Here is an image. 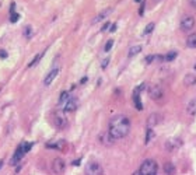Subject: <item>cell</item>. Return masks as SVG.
Here are the masks:
<instances>
[{
	"label": "cell",
	"instance_id": "83f0119b",
	"mask_svg": "<svg viewBox=\"0 0 196 175\" xmlns=\"http://www.w3.org/2000/svg\"><path fill=\"white\" fill-rule=\"evenodd\" d=\"M112 46H113V39H109L108 42L105 43V48H104V50H105V52H109Z\"/></svg>",
	"mask_w": 196,
	"mask_h": 175
},
{
	"label": "cell",
	"instance_id": "cb8c5ba5",
	"mask_svg": "<svg viewBox=\"0 0 196 175\" xmlns=\"http://www.w3.org/2000/svg\"><path fill=\"white\" fill-rule=\"evenodd\" d=\"M153 137H154V132H153V129L151 128H147V133H146V140H144V143L146 144H149V143L153 140Z\"/></svg>",
	"mask_w": 196,
	"mask_h": 175
},
{
	"label": "cell",
	"instance_id": "8fae6325",
	"mask_svg": "<svg viewBox=\"0 0 196 175\" xmlns=\"http://www.w3.org/2000/svg\"><path fill=\"white\" fill-rule=\"evenodd\" d=\"M161 122V115L160 114H151L147 119V128H151L153 129L156 125H158Z\"/></svg>",
	"mask_w": 196,
	"mask_h": 175
},
{
	"label": "cell",
	"instance_id": "9a60e30c",
	"mask_svg": "<svg viewBox=\"0 0 196 175\" xmlns=\"http://www.w3.org/2000/svg\"><path fill=\"white\" fill-rule=\"evenodd\" d=\"M184 84L186 85V87H192V85H195L196 84V76L193 73H189L185 76L184 78Z\"/></svg>",
	"mask_w": 196,
	"mask_h": 175
},
{
	"label": "cell",
	"instance_id": "ac0fdd59",
	"mask_svg": "<svg viewBox=\"0 0 196 175\" xmlns=\"http://www.w3.org/2000/svg\"><path fill=\"white\" fill-rule=\"evenodd\" d=\"M70 99V92L69 91H63L60 94V98H59V105L60 107H64V104Z\"/></svg>",
	"mask_w": 196,
	"mask_h": 175
},
{
	"label": "cell",
	"instance_id": "4fadbf2b",
	"mask_svg": "<svg viewBox=\"0 0 196 175\" xmlns=\"http://www.w3.org/2000/svg\"><path fill=\"white\" fill-rule=\"evenodd\" d=\"M132 98H133V102H135V107L139 109V111H142V109H143V104H142V99H140V91H137V90L133 91Z\"/></svg>",
	"mask_w": 196,
	"mask_h": 175
},
{
	"label": "cell",
	"instance_id": "ba28073f",
	"mask_svg": "<svg viewBox=\"0 0 196 175\" xmlns=\"http://www.w3.org/2000/svg\"><path fill=\"white\" fill-rule=\"evenodd\" d=\"M57 74H59V69H57V67L52 69V70H50L49 73L45 76V78H43V85H46V87H48V85H50V84L53 83L55 78L57 77Z\"/></svg>",
	"mask_w": 196,
	"mask_h": 175
},
{
	"label": "cell",
	"instance_id": "7402d4cb",
	"mask_svg": "<svg viewBox=\"0 0 196 175\" xmlns=\"http://www.w3.org/2000/svg\"><path fill=\"white\" fill-rule=\"evenodd\" d=\"M32 34H34V31H32V27H31V25H25V27H24V30H23V35L27 39H30L31 37H32Z\"/></svg>",
	"mask_w": 196,
	"mask_h": 175
},
{
	"label": "cell",
	"instance_id": "5bb4252c",
	"mask_svg": "<svg viewBox=\"0 0 196 175\" xmlns=\"http://www.w3.org/2000/svg\"><path fill=\"white\" fill-rule=\"evenodd\" d=\"M111 13H112V9H105L104 11H101L94 20H92V24H97V23H99V21H102V20L106 18V17L111 14Z\"/></svg>",
	"mask_w": 196,
	"mask_h": 175
},
{
	"label": "cell",
	"instance_id": "7c38bea8",
	"mask_svg": "<svg viewBox=\"0 0 196 175\" xmlns=\"http://www.w3.org/2000/svg\"><path fill=\"white\" fill-rule=\"evenodd\" d=\"M77 105H78V101L74 98H70L69 101L64 104V112H74L76 109H77Z\"/></svg>",
	"mask_w": 196,
	"mask_h": 175
},
{
	"label": "cell",
	"instance_id": "d590c367",
	"mask_svg": "<svg viewBox=\"0 0 196 175\" xmlns=\"http://www.w3.org/2000/svg\"><path fill=\"white\" fill-rule=\"evenodd\" d=\"M85 81H87V77H83V78H81V81H80V83H81V84H84Z\"/></svg>",
	"mask_w": 196,
	"mask_h": 175
},
{
	"label": "cell",
	"instance_id": "f546056e",
	"mask_svg": "<svg viewBox=\"0 0 196 175\" xmlns=\"http://www.w3.org/2000/svg\"><path fill=\"white\" fill-rule=\"evenodd\" d=\"M7 56L9 55H7V52H6L4 49H0V57H2V59H6Z\"/></svg>",
	"mask_w": 196,
	"mask_h": 175
},
{
	"label": "cell",
	"instance_id": "2e32d148",
	"mask_svg": "<svg viewBox=\"0 0 196 175\" xmlns=\"http://www.w3.org/2000/svg\"><path fill=\"white\" fill-rule=\"evenodd\" d=\"M186 111H188V114L191 115V116H195L196 115V98H193V99L189 101Z\"/></svg>",
	"mask_w": 196,
	"mask_h": 175
},
{
	"label": "cell",
	"instance_id": "9c48e42d",
	"mask_svg": "<svg viewBox=\"0 0 196 175\" xmlns=\"http://www.w3.org/2000/svg\"><path fill=\"white\" fill-rule=\"evenodd\" d=\"M46 147H49V149H55V150H60V151H64L66 142L62 140V139H57V140H53V142H48L46 143Z\"/></svg>",
	"mask_w": 196,
	"mask_h": 175
},
{
	"label": "cell",
	"instance_id": "277c9868",
	"mask_svg": "<svg viewBox=\"0 0 196 175\" xmlns=\"http://www.w3.org/2000/svg\"><path fill=\"white\" fill-rule=\"evenodd\" d=\"M163 94H164V91H163V88H161L160 84H153V85L149 87V95H150L151 99H156L157 101V99H160L163 97Z\"/></svg>",
	"mask_w": 196,
	"mask_h": 175
},
{
	"label": "cell",
	"instance_id": "4316f807",
	"mask_svg": "<svg viewBox=\"0 0 196 175\" xmlns=\"http://www.w3.org/2000/svg\"><path fill=\"white\" fill-rule=\"evenodd\" d=\"M18 18H20V14H18V13H14V11H13L11 14H10V23L14 24V23L18 21Z\"/></svg>",
	"mask_w": 196,
	"mask_h": 175
},
{
	"label": "cell",
	"instance_id": "ffe728a7",
	"mask_svg": "<svg viewBox=\"0 0 196 175\" xmlns=\"http://www.w3.org/2000/svg\"><path fill=\"white\" fill-rule=\"evenodd\" d=\"M186 45H188V48L195 49L196 48V34H192V35L186 38Z\"/></svg>",
	"mask_w": 196,
	"mask_h": 175
},
{
	"label": "cell",
	"instance_id": "e0dca14e",
	"mask_svg": "<svg viewBox=\"0 0 196 175\" xmlns=\"http://www.w3.org/2000/svg\"><path fill=\"white\" fill-rule=\"evenodd\" d=\"M99 140H101V142L104 143V144H106V146L112 144V143L115 142V139H113V137H112L111 135H109V132H108V133H105V135H102Z\"/></svg>",
	"mask_w": 196,
	"mask_h": 175
},
{
	"label": "cell",
	"instance_id": "484cf974",
	"mask_svg": "<svg viewBox=\"0 0 196 175\" xmlns=\"http://www.w3.org/2000/svg\"><path fill=\"white\" fill-rule=\"evenodd\" d=\"M154 27H156V24H154V23H150V24H147V25H146V28H144V31H143V35H147V34L153 32Z\"/></svg>",
	"mask_w": 196,
	"mask_h": 175
},
{
	"label": "cell",
	"instance_id": "1f68e13d",
	"mask_svg": "<svg viewBox=\"0 0 196 175\" xmlns=\"http://www.w3.org/2000/svg\"><path fill=\"white\" fill-rule=\"evenodd\" d=\"M108 27H111V24H109V23H106L105 25H104V27H102V28H101V31H102V32H104V31H106V30H108Z\"/></svg>",
	"mask_w": 196,
	"mask_h": 175
},
{
	"label": "cell",
	"instance_id": "603a6c76",
	"mask_svg": "<svg viewBox=\"0 0 196 175\" xmlns=\"http://www.w3.org/2000/svg\"><path fill=\"white\" fill-rule=\"evenodd\" d=\"M164 171H165V174H175V165L171 163H165L164 164Z\"/></svg>",
	"mask_w": 196,
	"mask_h": 175
},
{
	"label": "cell",
	"instance_id": "44dd1931",
	"mask_svg": "<svg viewBox=\"0 0 196 175\" xmlns=\"http://www.w3.org/2000/svg\"><path fill=\"white\" fill-rule=\"evenodd\" d=\"M142 52V46L140 45H135V46H132L129 49V53H128V56L129 57H133V56H136L137 53H140Z\"/></svg>",
	"mask_w": 196,
	"mask_h": 175
},
{
	"label": "cell",
	"instance_id": "8992f818",
	"mask_svg": "<svg viewBox=\"0 0 196 175\" xmlns=\"http://www.w3.org/2000/svg\"><path fill=\"white\" fill-rule=\"evenodd\" d=\"M182 146V140L178 139V137H174V139H170L165 142V150L167 151H175Z\"/></svg>",
	"mask_w": 196,
	"mask_h": 175
},
{
	"label": "cell",
	"instance_id": "3957f363",
	"mask_svg": "<svg viewBox=\"0 0 196 175\" xmlns=\"http://www.w3.org/2000/svg\"><path fill=\"white\" fill-rule=\"evenodd\" d=\"M85 174L88 175H101L104 174V170H102L101 164L97 163V161H90L85 167Z\"/></svg>",
	"mask_w": 196,
	"mask_h": 175
},
{
	"label": "cell",
	"instance_id": "836d02e7",
	"mask_svg": "<svg viewBox=\"0 0 196 175\" xmlns=\"http://www.w3.org/2000/svg\"><path fill=\"white\" fill-rule=\"evenodd\" d=\"M189 4L193 6V7H196V0H189Z\"/></svg>",
	"mask_w": 196,
	"mask_h": 175
},
{
	"label": "cell",
	"instance_id": "5b68a950",
	"mask_svg": "<svg viewBox=\"0 0 196 175\" xmlns=\"http://www.w3.org/2000/svg\"><path fill=\"white\" fill-rule=\"evenodd\" d=\"M193 25H195V18L191 17V16H185L184 18L181 20V24H179L182 31H191L193 28Z\"/></svg>",
	"mask_w": 196,
	"mask_h": 175
},
{
	"label": "cell",
	"instance_id": "e575fe53",
	"mask_svg": "<svg viewBox=\"0 0 196 175\" xmlns=\"http://www.w3.org/2000/svg\"><path fill=\"white\" fill-rule=\"evenodd\" d=\"M143 11H144V3H143V4H142V7H140V16H142V14H143Z\"/></svg>",
	"mask_w": 196,
	"mask_h": 175
},
{
	"label": "cell",
	"instance_id": "6da1fadb",
	"mask_svg": "<svg viewBox=\"0 0 196 175\" xmlns=\"http://www.w3.org/2000/svg\"><path fill=\"white\" fill-rule=\"evenodd\" d=\"M109 135L115 140L122 139L130 132V121L125 115H116L109 122Z\"/></svg>",
	"mask_w": 196,
	"mask_h": 175
},
{
	"label": "cell",
	"instance_id": "52a82bcc",
	"mask_svg": "<svg viewBox=\"0 0 196 175\" xmlns=\"http://www.w3.org/2000/svg\"><path fill=\"white\" fill-rule=\"evenodd\" d=\"M64 168H66V164L62 158H55L52 161V170L55 174H63Z\"/></svg>",
	"mask_w": 196,
	"mask_h": 175
},
{
	"label": "cell",
	"instance_id": "30bf717a",
	"mask_svg": "<svg viewBox=\"0 0 196 175\" xmlns=\"http://www.w3.org/2000/svg\"><path fill=\"white\" fill-rule=\"evenodd\" d=\"M53 123H55V126L56 128H59V129H63L64 126H66V118L63 116V114H60V112H56V114L53 115Z\"/></svg>",
	"mask_w": 196,
	"mask_h": 175
},
{
	"label": "cell",
	"instance_id": "d4e9b609",
	"mask_svg": "<svg viewBox=\"0 0 196 175\" xmlns=\"http://www.w3.org/2000/svg\"><path fill=\"white\" fill-rule=\"evenodd\" d=\"M177 52H175V50H172V52H168L165 56H164V62H172L175 57H177Z\"/></svg>",
	"mask_w": 196,
	"mask_h": 175
},
{
	"label": "cell",
	"instance_id": "d6986e66",
	"mask_svg": "<svg viewBox=\"0 0 196 175\" xmlns=\"http://www.w3.org/2000/svg\"><path fill=\"white\" fill-rule=\"evenodd\" d=\"M43 55H45V50H43V52H41V53H38L37 56L34 57V59H32V60H31L30 63H28V67H34V66H37V64L39 63V60L43 57Z\"/></svg>",
	"mask_w": 196,
	"mask_h": 175
},
{
	"label": "cell",
	"instance_id": "7a4b0ae2",
	"mask_svg": "<svg viewBox=\"0 0 196 175\" xmlns=\"http://www.w3.org/2000/svg\"><path fill=\"white\" fill-rule=\"evenodd\" d=\"M157 171H158V165L154 160H146L143 161V164L140 165V170L135 174L139 175H156Z\"/></svg>",
	"mask_w": 196,
	"mask_h": 175
},
{
	"label": "cell",
	"instance_id": "74e56055",
	"mask_svg": "<svg viewBox=\"0 0 196 175\" xmlns=\"http://www.w3.org/2000/svg\"><path fill=\"white\" fill-rule=\"evenodd\" d=\"M2 167H3V160H0V170H2Z\"/></svg>",
	"mask_w": 196,
	"mask_h": 175
},
{
	"label": "cell",
	"instance_id": "d6a6232c",
	"mask_svg": "<svg viewBox=\"0 0 196 175\" xmlns=\"http://www.w3.org/2000/svg\"><path fill=\"white\" fill-rule=\"evenodd\" d=\"M109 30H111V32H113V31H116V24H112V25H111V28H109Z\"/></svg>",
	"mask_w": 196,
	"mask_h": 175
},
{
	"label": "cell",
	"instance_id": "60d3db41",
	"mask_svg": "<svg viewBox=\"0 0 196 175\" xmlns=\"http://www.w3.org/2000/svg\"><path fill=\"white\" fill-rule=\"evenodd\" d=\"M136 2H142V0H136Z\"/></svg>",
	"mask_w": 196,
	"mask_h": 175
},
{
	"label": "cell",
	"instance_id": "f1b7e54d",
	"mask_svg": "<svg viewBox=\"0 0 196 175\" xmlns=\"http://www.w3.org/2000/svg\"><path fill=\"white\" fill-rule=\"evenodd\" d=\"M153 60H154V55H149V56H146V57H144V62H146L147 64L153 63Z\"/></svg>",
	"mask_w": 196,
	"mask_h": 175
},
{
	"label": "cell",
	"instance_id": "ab89813d",
	"mask_svg": "<svg viewBox=\"0 0 196 175\" xmlns=\"http://www.w3.org/2000/svg\"><path fill=\"white\" fill-rule=\"evenodd\" d=\"M195 70H196V63H195Z\"/></svg>",
	"mask_w": 196,
	"mask_h": 175
},
{
	"label": "cell",
	"instance_id": "4dcf8cb0",
	"mask_svg": "<svg viewBox=\"0 0 196 175\" xmlns=\"http://www.w3.org/2000/svg\"><path fill=\"white\" fill-rule=\"evenodd\" d=\"M108 63H109V57H106V59H104V60H102L101 67H102V69H105L106 66H108Z\"/></svg>",
	"mask_w": 196,
	"mask_h": 175
},
{
	"label": "cell",
	"instance_id": "8d00e7d4",
	"mask_svg": "<svg viewBox=\"0 0 196 175\" xmlns=\"http://www.w3.org/2000/svg\"><path fill=\"white\" fill-rule=\"evenodd\" d=\"M78 164H80V160H76L73 163V165H78Z\"/></svg>",
	"mask_w": 196,
	"mask_h": 175
},
{
	"label": "cell",
	"instance_id": "f35d334b",
	"mask_svg": "<svg viewBox=\"0 0 196 175\" xmlns=\"http://www.w3.org/2000/svg\"><path fill=\"white\" fill-rule=\"evenodd\" d=\"M154 3H160V2H163V0H153Z\"/></svg>",
	"mask_w": 196,
	"mask_h": 175
}]
</instances>
